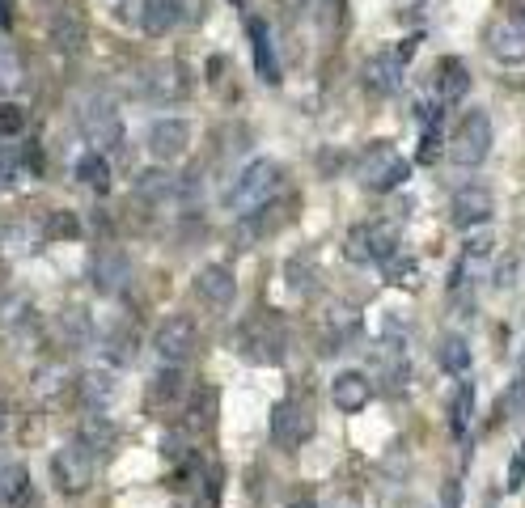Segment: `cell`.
Returning a JSON list of instances; mask_svg holds the SVG:
<instances>
[{
	"mask_svg": "<svg viewBox=\"0 0 525 508\" xmlns=\"http://www.w3.org/2000/svg\"><path fill=\"white\" fill-rule=\"evenodd\" d=\"M280 183H284V170H280L271 157H259V161H250V166L242 170L238 183L229 187L225 204L238 212V216H246V212L263 208L267 199H276V195H280Z\"/></svg>",
	"mask_w": 525,
	"mask_h": 508,
	"instance_id": "cell-1",
	"label": "cell"
},
{
	"mask_svg": "<svg viewBox=\"0 0 525 508\" xmlns=\"http://www.w3.org/2000/svg\"><path fill=\"white\" fill-rule=\"evenodd\" d=\"M77 119H81V136H85V144H89L94 153L115 149L119 136H123L119 106H115L111 98H106V94H85V98H81Z\"/></svg>",
	"mask_w": 525,
	"mask_h": 508,
	"instance_id": "cell-2",
	"label": "cell"
},
{
	"mask_svg": "<svg viewBox=\"0 0 525 508\" xmlns=\"http://www.w3.org/2000/svg\"><path fill=\"white\" fill-rule=\"evenodd\" d=\"M407 174H411V161L398 153L390 140H377L373 149H365V157H360V187H369V191L403 187Z\"/></svg>",
	"mask_w": 525,
	"mask_h": 508,
	"instance_id": "cell-3",
	"label": "cell"
},
{
	"mask_svg": "<svg viewBox=\"0 0 525 508\" xmlns=\"http://www.w3.org/2000/svg\"><path fill=\"white\" fill-rule=\"evenodd\" d=\"M394 246H398V233L394 225H382V221H365L348 233V242H343V254H348V263L365 267V263H386L394 259Z\"/></svg>",
	"mask_w": 525,
	"mask_h": 508,
	"instance_id": "cell-4",
	"label": "cell"
},
{
	"mask_svg": "<svg viewBox=\"0 0 525 508\" xmlns=\"http://www.w3.org/2000/svg\"><path fill=\"white\" fill-rule=\"evenodd\" d=\"M288 352V335L276 318H250L242 326V356L250 365H280Z\"/></svg>",
	"mask_w": 525,
	"mask_h": 508,
	"instance_id": "cell-5",
	"label": "cell"
},
{
	"mask_svg": "<svg viewBox=\"0 0 525 508\" xmlns=\"http://www.w3.org/2000/svg\"><path fill=\"white\" fill-rule=\"evenodd\" d=\"M492 115L487 111H466V119L458 123V136H454V161L458 166H483L487 153H492Z\"/></svg>",
	"mask_w": 525,
	"mask_h": 508,
	"instance_id": "cell-6",
	"label": "cell"
},
{
	"mask_svg": "<svg viewBox=\"0 0 525 508\" xmlns=\"http://www.w3.org/2000/svg\"><path fill=\"white\" fill-rule=\"evenodd\" d=\"M297 212L293 199H267L263 208L255 212H246L242 221H238V246H259L267 238H276V233L288 225V216Z\"/></svg>",
	"mask_w": 525,
	"mask_h": 508,
	"instance_id": "cell-7",
	"label": "cell"
},
{
	"mask_svg": "<svg viewBox=\"0 0 525 508\" xmlns=\"http://www.w3.org/2000/svg\"><path fill=\"white\" fill-rule=\"evenodd\" d=\"M310 437H314L310 407L297 403V398H284V403H276V411H271V441H276L280 449H301Z\"/></svg>",
	"mask_w": 525,
	"mask_h": 508,
	"instance_id": "cell-8",
	"label": "cell"
},
{
	"mask_svg": "<svg viewBox=\"0 0 525 508\" xmlns=\"http://www.w3.org/2000/svg\"><path fill=\"white\" fill-rule=\"evenodd\" d=\"M51 475H56L64 496H81L89 483H94V453L85 445H64L56 458H51Z\"/></svg>",
	"mask_w": 525,
	"mask_h": 508,
	"instance_id": "cell-9",
	"label": "cell"
},
{
	"mask_svg": "<svg viewBox=\"0 0 525 508\" xmlns=\"http://www.w3.org/2000/svg\"><path fill=\"white\" fill-rule=\"evenodd\" d=\"M195 343H199L195 322L183 318V314L166 318V322L157 326V335H153V348H157V356L166 360V365H183V360H191L195 356Z\"/></svg>",
	"mask_w": 525,
	"mask_h": 508,
	"instance_id": "cell-10",
	"label": "cell"
},
{
	"mask_svg": "<svg viewBox=\"0 0 525 508\" xmlns=\"http://www.w3.org/2000/svg\"><path fill=\"white\" fill-rule=\"evenodd\" d=\"M140 94L149 102H178L187 98V72L178 68L174 60L166 64H149L140 72Z\"/></svg>",
	"mask_w": 525,
	"mask_h": 508,
	"instance_id": "cell-11",
	"label": "cell"
},
{
	"mask_svg": "<svg viewBox=\"0 0 525 508\" xmlns=\"http://www.w3.org/2000/svg\"><path fill=\"white\" fill-rule=\"evenodd\" d=\"M492 212H496V199L487 187H462L454 195V204H449V216H454L458 229H479L492 221Z\"/></svg>",
	"mask_w": 525,
	"mask_h": 508,
	"instance_id": "cell-12",
	"label": "cell"
},
{
	"mask_svg": "<svg viewBox=\"0 0 525 508\" xmlns=\"http://www.w3.org/2000/svg\"><path fill=\"white\" fill-rule=\"evenodd\" d=\"M187 144H191L187 119H157L149 127V153L157 161H178V157L187 153Z\"/></svg>",
	"mask_w": 525,
	"mask_h": 508,
	"instance_id": "cell-13",
	"label": "cell"
},
{
	"mask_svg": "<svg viewBox=\"0 0 525 508\" xmlns=\"http://www.w3.org/2000/svg\"><path fill=\"white\" fill-rule=\"evenodd\" d=\"M360 81H365L369 94H398L403 89V60L394 51H377V56L365 60L360 68Z\"/></svg>",
	"mask_w": 525,
	"mask_h": 508,
	"instance_id": "cell-14",
	"label": "cell"
},
{
	"mask_svg": "<svg viewBox=\"0 0 525 508\" xmlns=\"http://www.w3.org/2000/svg\"><path fill=\"white\" fill-rule=\"evenodd\" d=\"M128 276H132V263H128V254H119V250H102L89 259V280H94V288L106 297L128 288Z\"/></svg>",
	"mask_w": 525,
	"mask_h": 508,
	"instance_id": "cell-15",
	"label": "cell"
},
{
	"mask_svg": "<svg viewBox=\"0 0 525 508\" xmlns=\"http://www.w3.org/2000/svg\"><path fill=\"white\" fill-rule=\"evenodd\" d=\"M195 293L204 305H212V310H225V305H233V297H238V280H233V271L212 263L195 276Z\"/></svg>",
	"mask_w": 525,
	"mask_h": 508,
	"instance_id": "cell-16",
	"label": "cell"
},
{
	"mask_svg": "<svg viewBox=\"0 0 525 508\" xmlns=\"http://www.w3.org/2000/svg\"><path fill=\"white\" fill-rule=\"evenodd\" d=\"M178 22H183V0H140L136 9V26L144 34H153V39L170 34Z\"/></svg>",
	"mask_w": 525,
	"mask_h": 508,
	"instance_id": "cell-17",
	"label": "cell"
},
{
	"mask_svg": "<svg viewBox=\"0 0 525 508\" xmlns=\"http://www.w3.org/2000/svg\"><path fill=\"white\" fill-rule=\"evenodd\" d=\"M369 398H373V381H369L365 373H339V377H335V386H331V403H335L343 415L365 411V407H369Z\"/></svg>",
	"mask_w": 525,
	"mask_h": 508,
	"instance_id": "cell-18",
	"label": "cell"
},
{
	"mask_svg": "<svg viewBox=\"0 0 525 508\" xmlns=\"http://www.w3.org/2000/svg\"><path fill=\"white\" fill-rule=\"evenodd\" d=\"M487 47H492L496 60L517 64L525 56V26H521V17H500V22L487 30Z\"/></svg>",
	"mask_w": 525,
	"mask_h": 508,
	"instance_id": "cell-19",
	"label": "cell"
},
{
	"mask_svg": "<svg viewBox=\"0 0 525 508\" xmlns=\"http://www.w3.org/2000/svg\"><path fill=\"white\" fill-rule=\"evenodd\" d=\"M77 390H81V403L89 411H106L115 403V390H119V377L115 369H89L81 381H77Z\"/></svg>",
	"mask_w": 525,
	"mask_h": 508,
	"instance_id": "cell-20",
	"label": "cell"
},
{
	"mask_svg": "<svg viewBox=\"0 0 525 508\" xmlns=\"http://www.w3.org/2000/svg\"><path fill=\"white\" fill-rule=\"evenodd\" d=\"M216 415H221V394H216L212 386L195 390V398L187 403V432H212L216 428Z\"/></svg>",
	"mask_w": 525,
	"mask_h": 508,
	"instance_id": "cell-21",
	"label": "cell"
},
{
	"mask_svg": "<svg viewBox=\"0 0 525 508\" xmlns=\"http://www.w3.org/2000/svg\"><path fill=\"white\" fill-rule=\"evenodd\" d=\"M77 445H85V449L98 458V453H106V449L115 445V424L106 420L102 411H89L85 424H81V432H77Z\"/></svg>",
	"mask_w": 525,
	"mask_h": 508,
	"instance_id": "cell-22",
	"label": "cell"
},
{
	"mask_svg": "<svg viewBox=\"0 0 525 508\" xmlns=\"http://www.w3.org/2000/svg\"><path fill=\"white\" fill-rule=\"evenodd\" d=\"M51 43H56L64 56H77V51L85 47V26L77 13H56L51 17Z\"/></svg>",
	"mask_w": 525,
	"mask_h": 508,
	"instance_id": "cell-23",
	"label": "cell"
},
{
	"mask_svg": "<svg viewBox=\"0 0 525 508\" xmlns=\"http://www.w3.org/2000/svg\"><path fill=\"white\" fill-rule=\"evenodd\" d=\"M250 43H255V68H259V77H267V85H280V64H276L271 34H267L263 22H250Z\"/></svg>",
	"mask_w": 525,
	"mask_h": 508,
	"instance_id": "cell-24",
	"label": "cell"
},
{
	"mask_svg": "<svg viewBox=\"0 0 525 508\" xmlns=\"http://www.w3.org/2000/svg\"><path fill=\"white\" fill-rule=\"evenodd\" d=\"M437 85H441V102H458L466 89H470V68H466V60H458V56H445L441 60V77H437Z\"/></svg>",
	"mask_w": 525,
	"mask_h": 508,
	"instance_id": "cell-25",
	"label": "cell"
},
{
	"mask_svg": "<svg viewBox=\"0 0 525 508\" xmlns=\"http://www.w3.org/2000/svg\"><path fill=\"white\" fill-rule=\"evenodd\" d=\"M183 390H187V373H183V365H166V369H157V377H153V403H161V407H170V403H178L183 398Z\"/></svg>",
	"mask_w": 525,
	"mask_h": 508,
	"instance_id": "cell-26",
	"label": "cell"
},
{
	"mask_svg": "<svg viewBox=\"0 0 525 508\" xmlns=\"http://www.w3.org/2000/svg\"><path fill=\"white\" fill-rule=\"evenodd\" d=\"M136 195L144 199V204H166V199L178 195V178L166 174V170H149V174H140Z\"/></svg>",
	"mask_w": 525,
	"mask_h": 508,
	"instance_id": "cell-27",
	"label": "cell"
},
{
	"mask_svg": "<svg viewBox=\"0 0 525 508\" xmlns=\"http://www.w3.org/2000/svg\"><path fill=\"white\" fill-rule=\"evenodd\" d=\"M77 178H81V187H89L94 195H111V166H106L102 153L81 157L77 161Z\"/></svg>",
	"mask_w": 525,
	"mask_h": 508,
	"instance_id": "cell-28",
	"label": "cell"
},
{
	"mask_svg": "<svg viewBox=\"0 0 525 508\" xmlns=\"http://www.w3.org/2000/svg\"><path fill=\"white\" fill-rule=\"evenodd\" d=\"M89 331H94V322H89V310H81V305H68V310L60 314V339L68 343V348H81V343L89 339Z\"/></svg>",
	"mask_w": 525,
	"mask_h": 508,
	"instance_id": "cell-29",
	"label": "cell"
},
{
	"mask_svg": "<svg viewBox=\"0 0 525 508\" xmlns=\"http://www.w3.org/2000/svg\"><path fill=\"white\" fill-rule=\"evenodd\" d=\"M26 89V64L17 51H0V98H13Z\"/></svg>",
	"mask_w": 525,
	"mask_h": 508,
	"instance_id": "cell-30",
	"label": "cell"
},
{
	"mask_svg": "<svg viewBox=\"0 0 525 508\" xmlns=\"http://www.w3.org/2000/svg\"><path fill=\"white\" fill-rule=\"evenodd\" d=\"M30 496V470L26 466H0V504H17Z\"/></svg>",
	"mask_w": 525,
	"mask_h": 508,
	"instance_id": "cell-31",
	"label": "cell"
},
{
	"mask_svg": "<svg viewBox=\"0 0 525 508\" xmlns=\"http://www.w3.org/2000/svg\"><path fill=\"white\" fill-rule=\"evenodd\" d=\"M441 369L445 373H466L470 369V343L462 335H445L441 339Z\"/></svg>",
	"mask_w": 525,
	"mask_h": 508,
	"instance_id": "cell-32",
	"label": "cell"
},
{
	"mask_svg": "<svg viewBox=\"0 0 525 508\" xmlns=\"http://www.w3.org/2000/svg\"><path fill=\"white\" fill-rule=\"evenodd\" d=\"M470 411H475V390H470V386H462V390L454 394V407H449V424H454V432H458V437L466 432Z\"/></svg>",
	"mask_w": 525,
	"mask_h": 508,
	"instance_id": "cell-33",
	"label": "cell"
},
{
	"mask_svg": "<svg viewBox=\"0 0 525 508\" xmlns=\"http://www.w3.org/2000/svg\"><path fill=\"white\" fill-rule=\"evenodd\" d=\"M47 238H56V242H77V238H81L77 216H72V212H56V216L47 221Z\"/></svg>",
	"mask_w": 525,
	"mask_h": 508,
	"instance_id": "cell-34",
	"label": "cell"
},
{
	"mask_svg": "<svg viewBox=\"0 0 525 508\" xmlns=\"http://www.w3.org/2000/svg\"><path fill=\"white\" fill-rule=\"evenodd\" d=\"M26 127V111L13 102H0V136H17Z\"/></svg>",
	"mask_w": 525,
	"mask_h": 508,
	"instance_id": "cell-35",
	"label": "cell"
},
{
	"mask_svg": "<svg viewBox=\"0 0 525 508\" xmlns=\"http://www.w3.org/2000/svg\"><path fill=\"white\" fill-rule=\"evenodd\" d=\"M492 250H496V238H492V233H479V238H470V242H466L462 254H466V263H470V267H479V263H487V254H492Z\"/></svg>",
	"mask_w": 525,
	"mask_h": 508,
	"instance_id": "cell-36",
	"label": "cell"
},
{
	"mask_svg": "<svg viewBox=\"0 0 525 508\" xmlns=\"http://www.w3.org/2000/svg\"><path fill=\"white\" fill-rule=\"evenodd\" d=\"M64 386H68V369H60V365H51V369L39 377V394H43V398L64 394Z\"/></svg>",
	"mask_w": 525,
	"mask_h": 508,
	"instance_id": "cell-37",
	"label": "cell"
},
{
	"mask_svg": "<svg viewBox=\"0 0 525 508\" xmlns=\"http://www.w3.org/2000/svg\"><path fill=\"white\" fill-rule=\"evenodd\" d=\"M13 178H17V149L0 144V191H9Z\"/></svg>",
	"mask_w": 525,
	"mask_h": 508,
	"instance_id": "cell-38",
	"label": "cell"
},
{
	"mask_svg": "<svg viewBox=\"0 0 525 508\" xmlns=\"http://www.w3.org/2000/svg\"><path fill=\"white\" fill-rule=\"evenodd\" d=\"M437 157H441V136H437V123H432L424 132V140H420V161H424V166H432Z\"/></svg>",
	"mask_w": 525,
	"mask_h": 508,
	"instance_id": "cell-39",
	"label": "cell"
},
{
	"mask_svg": "<svg viewBox=\"0 0 525 508\" xmlns=\"http://www.w3.org/2000/svg\"><path fill=\"white\" fill-rule=\"evenodd\" d=\"M521 483H525V458L517 453L513 466H509V496H517V492H521Z\"/></svg>",
	"mask_w": 525,
	"mask_h": 508,
	"instance_id": "cell-40",
	"label": "cell"
},
{
	"mask_svg": "<svg viewBox=\"0 0 525 508\" xmlns=\"http://www.w3.org/2000/svg\"><path fill=\"white\" fill-rule=\"evenodd\" d=\"M441 504H445V508H458V483H454V479L445 483V496H441Z\"/></svg>",
	"mask_w": 525,
	"mask_h": 508,
	"instance_id": "cell-41",
	"label": "cell"
},
{
	"mask_svg": "<svg viewBox=\"0 0 525 508\" xmlns=\"http://www.w3.org/2000/svg\"><path fill=\"white\" fill-rule=\"evenodd\" d=\"M5 424H9V407H5V398H0V432H5Z\"/></svg>",
	"mask_w": 525,
	"mask_h": 508,
	"instance_id": "cell-42",
	"label": "cell"
},
{
	"mask_svg": "<svg viewBox=\"0 0 525 508\" xmlns=\"http://www.w3.org/2000/svg\"><path fill=\"white\" fill-rule=\"evenodd\" d=\"M280 5H284V9H305L310 0H280Z\"/></svg>",
	"mask_w": 525,
	"mask_h": 508,
	"instance_id": "cell-43",
	"label": "cell"
},
{
	"mask_svg": "<svg viewBox=\"0 0 525 508\" xmlns=\"http://www.w3.org/2000/svg\"><path fill=\"white\" fill-rule=\"evenodd\" d=\"M335 508H356V504H335Z\"/></svg>",
	"mask_w": 525,
	"mask_h": 508,
	"instance_id": "cell-44",
	"label": "cell"
},
{
	"mask_svg": "<svg viewBox=\"0 0 525 508\" xmlns=\"http://www.w3.org/2000/svg\"><path fill=\"white\" fill-rule=\"evenodd\" d=\"M297 508H318V504H297Z\"/></svg>",
	"mask_w": 525,
	"mask_h": 508,
	"instance_id": "cell-45",
	"label": "cell"
},
{
	"mask_svg": "<svg viewBox=\"0 0 525 508\" xmlns=\"http://www.w3.org/2000/svg\"><path fill=\"white\" fill-rule=\"evenodd\" d=\"M233 5H246V0H233Z\"/></svg>",
	"mask_w": 525,
	"mask_h": 508,
	"instance_id": "cell-46",
	"label": "cell"
},
{
	"mask_svg": "<svg viewBox=\"0 0 525 508\" xmlns=\"http://www.w3.org/2000/svg\"><path fill=\"white\" fill-rule=\"evenodd\" d=\"M0 30H5V17H0Z\"/></svg>",
	"mask_w": 525,
	"mask_h": 508,
	"instance_id": "cell-47",
	"label": "cell"
}]
</instances>
